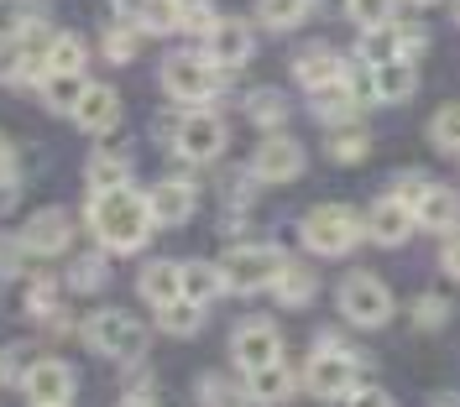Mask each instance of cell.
Masks as SVG:
<instances>
[{
    "mask_svg": "<svg viewBox=\"0 0 460 407\" xmlns=\"http://www.w3.org/2000/svg\"><path fill=\"white\" fill-rule=\"evenodd\" d=\"M89 230L100 235L105 251H142L146 235H152L146 194H131V188L94 194V199H89Z\"/></svg>",
    "mask_w": 460,
    "mask_h": 407,
    "instance_id": "obj_1",
    "label": "cell"
},
{
    "mask_svg": "<svg viewBox=\"0 0 460 407\" xmlns=\"http://www.w3.org/2000/svg\"><path fill=\"white\" fill-rule=\"evenodd\" d=\"M288 272V256L278 246H235L226 262H220V277H226L230 292H261L278 288V277Z\"/></svg>",
    "mask_w": 460,
    "mask_h": 407,
    "instance_id": "obj_2",
    "label": "cell"
},
{
    "mask_svg": "<svg viewBox=\"0 0 460 407\" xmlns=\"http://www.w3.org/2000/svg\"><path fill=\"white\" fill-rule=\"evenodd\" d=\"M361 235H367V225H361L356 209H345V204H319L314 214L304 220V246L319 251V256H345V251H356Z\"/></svg>",
    "mask_w": 460,
    "mask_h": 407,
    "instance_id": "obj_3",
    "label": "cell"
},
{
    "mask_svg": "<svg viewBox=\"0 0 460 407\" xmlns=\"http://www.w3.org/2000/svg\"><path fill=\"white\" fill-rule=\"evenodd\" d=\"M361 355H350V350L341 345V340H319V355L309 360V392L314 397H324V403H341V397H350L356 392V381H361Z\"/></svg>",
    "mask_w": 460,
    "mask_h": 407,
    "instance_id": "obj_4",
    "label": "cell"
},
{
    "mask_svg": "<svg viewBox=\"0 0 460 407\" xmlns=\"http://www.w3.org/2000/svg\"><path fill=\"white\" fill-rule=\"evenodd\" d=\"M341 314L356 329H382L393 319V292H387V282H376L372 272H350L341 282Z\"/></svg>",
    "mask_w": 460,
    "mask_h": 407,
    "instance_id": "obj_5",
    "label": "cell"
},
{
    "mask_svg": "<svg viewBox=\"0 0 460 407\" xmlns=\"http://www.w3.org/2000/svg\"><path fill=\"white\" fill-rule=\"evenodd\" d=\"M84 334H89V345L100 350V355H111V360H142V355H146L142 319H131V314H120V308L94 314Z\"/></svg>",
    "mask_w": 460,
    "mask_h": 407,
    "instance_id": "obj_6",
    "label": "cell"
},
{
    "mask_svg": "<svg viewBox=\"0 0 460 407\" xmlns=\"http://www.w3.org/2000/svg\"><path fill=\"white\" fill-rule=\"evenodd\" d=\"M163 89L178 94V100H189V105H204L220 89V68L204 58V53H172L163 63Z\"/></svg>",
    "mask_w": 460,
    "mask_h": 407,
    "instance_id": "obj_7",
    "label": "cell"
},
{
    "mask_svg": "<svg viewBox=\"0 0 460 407\" xmlns=\"http://www.w3.org/2000/svg\"><path fill=\"white\" fill-rule=\"evenodd\" d=\"M230 355L241 371H261V366H278L283 360V334L267 319H246L235 334H230Z\"/></svg>",
    "mask_w": 460,
    "mask_h": 407,
    "instance_id": "obj_8",
    "label": "cell"
},
{
    "mask_svg": "<svg viewBox=\"0 0 460 407\" xmlns=\"http://www.w3.org/2000/svg\"><path fill=\"white\" fill-rule=\"evenodd\" d=\"M178 157H189V162H215L220 152H226V120L209 116V110H194V116L178 120Z\"/></svg>",
    "mask_w": 460,
    "mask_h": 407,
    "instance_id": "obj_9",
    "label": "cell"
},
{
    "mask_svg": "<svg viewBox=\"0 0 460 407\" xmlns=\"http://www.w3.org/2000/svg\"><path fill=\"white\" fill-rule=\"evenodd\" d=\"M74 240V214L68 209H37L22 230V251L27 256H58Z\"/></svg>",
    "mask_w": 460,
    "mask_h": 407,
    "instance_id": "obj_10",
    "label": "cell"
},
{
    "mask_svg": "<svg viewBox=\"0 0 460 407\" xmlns=\"http://www.w3.org/2000/svg\"><path fill=\"white\" fill-rule=\"evenodd\" d=\"M204 58L220 74H235L241 63H252V27L246 22H215L204 37Z\"/></svg>",
    "mask_w": 460,
    "mask_h": 407,
    "instance_id": "obj_11",
    "label": "cell"
},
{
    "mask_svg": "<svg viewBox=\"0 0 460 407\" xmlns=\"http://www.w3.org/2000/svg\"><path fill=\"white\" fill-rule=\"evenodd\" d=\"M22 386H27L31 407H68V397H74V371L63 360H53V355H42Z\"/></svg>",
    "mask_w": 460,
    "mask_h": 407,
    "instance_id": "obj_12",
    "label": "cell"
},
{
    "mask_svg": "<svg viewBox=\"0 0 460 407\" xmlns=\"http://www.w3.org/2000/svg\"><path fill=\"white\" fill-rule=\"evenodd\" d=\"M252 173L261 183H288V178L304 173V146L293 142V136H267L257 146V157H252Z\"/></svg>",
    "mask_w": 460,
    "mask_h": 407,
    "instance_id": "obj_13",
    "label": "cell"
},
{
    "mask_svg": "<svg viewBox=\"0 0 460 407\" xmlns=\"http://www.w3.org/2000/svg\"><path fill=\"white\" fill-rule=\"evenodd\" d=\"M293 79L304 89H335V84H345V63L335 58V48H324V42H309L298 58H293Z\"/></svg>",
    "mask_w": 460,
    "mask_h": 407,
    "instance_id": "obj_14",
    "label": "cell"
},
{
    "mask_svg": "<svg viewBox=\"0 0 460 407\" xmlns=\"http://www.w3.org/2000/svg\"><path fill=\"white\" fill-rule=\"evenodd\" d=\"M413 225H424V230L445 235L460 225V194L456 188H445V183H429L424 194H419V204H413Z\"/></svg>",
    "mask_w": 460,
    "mask_h": 407,
    "instance_id": "obj_15",
    "label": "cell"
},
{
    "mask_svg": "<svg viewBox=\"0 0 460 407\" xmlns=\"http://www.w3.org/2000/svg\"><path fill=\"white\" fill-rule=\"evenodd\" d=\"M367 235L382 240V246H402V240L413 235V209H408L402 199H393V194L376 199L372 209H367Z\"/></svg>",
    "mask_w": 460,
    "mask_h": 407,
    "instance_id": "obj_16",
    "label": "cell"
},
{
    "mask_svg": "<svg viewBox=\"0 0 460 407\" xmlns=\"http://www.w3.org/2000/svg\"><path fill=\"white\" fill-rule=\"evenodd\" d=\"M146 209H152V225H183L194 214V188L178 183V178H163L152 194H146Z\"/></svg>",
    "mask_w": 460,
    "mask_h": 407,
    "instance_id": "obj_17",
    "label": "cell"
},
{
    "mask_svg": "<svg viewBox=\"0 0 460 407\" xmlns=\"http://www.w3.org/2000/svg\"><path fill=\"white\" fill-rule=\"evenodd\" d=\"M246 403L257 407H283L288 397H293V371H288L283 360L278 366H261V371H246Z\"/></svg>",
    "mask_w": 460,
    "mask_h": 407,
    "instance_id": "obj_18",
    "label": "cell"
},
{
    "mask_svg": "<svg viewBox=\"0 0 460 407\" xmlns=\"http://www.w3.org/2000/svg\"><path fill=\"white\" fill-rule=\"evenodd\" d=\"M74 120H79L84 131H94V136H105L115 120H120V94H115L111 84H89L84 100H79V110H74Z\"/></svg>",
    "mask_w": 460,
    "mask_h": 407,
    "instance_id": "obj_19",
    "label": "cell"
},
{
    "mask_svg": "<svg viewBox=\"0 0 460 407\" xmlns=\"http://www.w3.org/2000/svg\"><path fill=\"white\" fill-rule=\"evenodd\" d=\"M419 89V68L408 58H393L382 63V68H372V100H387V105H398V100H408Z\"/></svg>",
    "mask_w": 460,
    "mask_h": 407,
    "instance_id": "obj_20",
    "label": "cell"
},
{
    "mask_svg": "<svg viewBox=\"0 0 460 407\" xmlns=\"http://www.w3.org/2000/svg\"><path fill=\"white\" fill-rule=\"evenodd\" d=\"M89 194H115V188H131V162L126 152H94L84 168Z\"/></svg>",
    "mask_w": 460,
    "mask_h": 407,
    "instance_id": "obj_21",
    "label": "cell"
},
{
    "mask_svg": "<svg viewBox=\"0 0 460 407\" xmlns=\"http://www.w3.org/2000/svg\"><path fill=\"white\" fill-rule=\"evenodd\" d=\"M142 298L152 303V308H163V303H172V298H183V262H146Z\"/></svg>",
    "mask_w": 460,
    "mask_h": 407,
    "instance_id": "obj_22",
    "label": "cell"
},
{
    "mask_svg": "<svg viewBox=\"0 0 460 407\" xmlns=\"http://www.w3.org/2000/svg\"><path fill=\"white\" fill-rule=\"evenodd\" d=\"M84 89H89L84 74H42V100H48V110H58V116H74L79 100H84Z\"/></svg>",
    "mask_w": 460,
    "mask_h": 407,
    "instance_id": "obj_23",
    "label": "cell"
},
{
    "mask_svg": "<svg viewBox=\"0 0 460 407\" xmlns=\"http://www.w3.org/2000/svg\"><path fill=\"white\" fill-rule=\"evenodd\" d=\"M356 105H361V100H356L350 84H335V89H319L314 94V116L324 120L330 131H335V126H350V120H356Z\"/></svg>",
    "mask_w": 460,
    "mask_h": 407,
    "instance_id": "obj_24",
    "label": "cell"
},
{
    "mask_svg": "<svg viewBox=\"0 0 460 407\" xmlns=\"http://www.w3.org/2000/svg\"><path fill=\"white\" fill-rule=\"evenodd\" d=\"M220 288H226V277H220V266L215 262H183V298H189V303H199L204 308Z\"/></svg>",
    "mask_w": 460,
    "mask_h": 407,
    "instance_id": "obj_25",
    "label": "cell"
},
{
    "mask_svg": "<svg viewBox=\"0 0 460 407\" xmlns=\"http://www.w3.org/2000/svg\"><path fill=\"white\" fill-rule=\"evenodd\" d=\"M314 11V0H257V22L272 31L304 27V16Z\"/></svg>",
    "mask_w": 460,
    "mask_h": 407,
    "instance_id": "obj_26",
    "label": "cell"
},
{
    "mask_svg": "<svg viewBox=\"0 0 460 407\" xmlns=\"http://www.w3.org/2000/svg\"><path fill=\"white\" fill-rule=\"evenodd\" d=\"M42 74H84V42L79 37H53L42 53Z\"/></svg>",
    "mask_w": 460,
    "mask_h": 407,
    "instance_id": "obj_27",
    "label": "cell"
},
{
    "mask_svg": "<svg viewBox=\"0 0 460 407\" xmlns=\"http://www.w3.org/2000/svg\"><path fill=\"white\" fill-rule=\"evenodd\" d=\"M402 53H408V48H402V27H376V31L361 37V58L376 63V68L393 63V58H402Z\"/></svg>",
    "mask_w": 460,
    "mask_h": 407,
    "instance_id": "obj_28",
    "label": "cell"
},
{
    "mask_svg": "<svg viewBox=\"0 0 460 407\" xmlns=\"http://www.w3.org/2000/svg\"><path fill=\"white\" fill-rule=\"evenodd\" d=\"M31 68V42L27 37H0V84H16V79H27Z\"/></svg>",
    "mask_w": 460,
    "mask_h": 407,
    "instance_id": "obj_29",
    "label": "cell"
},
{
    "mask_svg": "<svg viewBox=\"0 0 460 407\" xmlns=\"http://www.w3.org/2000/svg\"><path fill=\"white\" fill-rule=\"evenodd\" d=\"M37 360H42V350L31 345V340H16V345H5V350H0V381H27Z\"/></svg>",
    "mask_w": 460,
    "mask_h": 407,
    "instance_id": "obj_30",
    "label": "cell"
},
{
    "mask_svg": "<svg viewBox=\"0 0 460 407\" xmlns=\"http://www.w3.org/2000/svg\"><path fill=\"white\" fill-rule=\"evenodd\" d=\"M314 272H309V266H293L288 262V272L283 277H278V298H283L288 308H304V303H309V298H314Z\"/></svg>",
    "mask_w": 460,
    "mask_h": 407,
    "instance_id": "obj_31",
    "label": "cell"
},
{
    "mask_svg": "<svg viewBox=\"0 0 460 407\" xmlns=\"http://www.w3.org/2000/svg\"><path fill=\"white\" fill-rule=\"evenodd\" d=\"M246 116L257 120V126H267V131H272V126H283L288 100L278 94V89H252V94H246Z\"/></svg>",
    "mask_w": 460,
    "mask_h": 407,
    "instance_id": "obj_32",
    "label": "cell"
},
{
    "mask_svg": "<svg viewBox=\"0 0 460 407\" xmlns=\"http://www.w3.org/2000/svg\"><path fill=\"white\" fill-rule=\"evenodd\" d=\"M157 324L168 329V334H199V303H189V298H172L157 308Z\"/></svg>",
    "mask_w": 460,
    "mask_h": 407,
    "instance_id": "obj_33",
    "label": "cell"
},
{
    "mask_svg": "<svg viewBox=\"0 0 460 407\" xmlns=\"http://www.w3.org/2000/svg\"><path fill=\"white\" fill-rule=\"evenodd\" d=\"M345 16H350L361 31L393 27V0H345Z\"/></svg>",
    "mask_w": 460,
    "mask_h": 407,
    "instance_id": "obj_34",
    "label": "cell"
},
{
    "mask_svg": "<svg viewBox=\"0 0 460 407\" xmlns=\"http://www.w3.org/2000/svg\"><path fill=\"white\" fill-rule=\"evenodd\" d=\"M330 157L335 162H361L367 157V131L361 126H335L330 131Z\"/></svg>",
    "mask_w": 460,
    "mask_h": 407,
    "instance_id": "obj_35",
    "label": "cell"
},
{
    "mask_svg": "<svg viewBox=\"0 0 460 407\" xmlns=\"http://www.w3.org/2000/svg\"><path fill=\"white\" fill-rule=\"evenodd\" d=\"M137 22L142 31H178V0H142Z\"/></svg>",
    "mask_w": 460,
    "mask_h": 407,
    "instance_id": "obj_36",
    "label": "cell"
},
{
    "mask_svg": "<svg viewBox=\"0 0 460 407\" xmlns=\"http://www.w3.org/2000/svg\"><path fill=\"white\" fill-rule=\"evenodd\" d=\"M209 27H215V5L209 0H178V31L209 37Z\"/></svg>",
    "mask_w": 460,
    "mask_h": 407,
    "instance_id": "obj_37",
    "label": "cell"
},
{
    "mask_svg": "<svg viewBox=\"0 0 460 407\" xmlns=\"http://www.w3.org/2000/svg\"><path fill=\"white\" fill-rule=\"evenodd\" d=\"M199 397H204V407H241L246 403V386H230L226 377H204Z\"/></svg>",
    "mask_w": 460,
    "mask_h": 407,
    "instance_id": "obj_38",
    "label": "cell"
},
{
    "mask_svg": "<svg viewBox=\"0 0 460 407\" xmlns=\"http://www.w3.org/2000/svg\"><path fill=\"white\" fill-rule=\"evenodd\" d=\"M429 136H434V146H439V152H460V105H445V110L434 116Z\"/></svg>",
    "mask_w": 460,
    "mask_h": 407,
    "instance_id": "obj_39",
    "label": "cell"
},
{
    "mask_svg": "<svg viewBox=\"0 0 460 407\" xmlns=\"http://www.w3.org/2000/svg\"><path fill=\"white\" fill-rule=\"evenodd\" d=\"M68 288L74 292H100L105 288V262H100V256H79L74 272H68Z\"/></svg>",
    "mask_w": 460,
    "mask_h": 407,
    "instance_id": "obj_40",
    "label": "cell"
},
{
    "mask_svg": "<svg viewBox=\"0 0 460 407\" xmlns=\"http://www.w3.org/2000/svg\"><path fill=\"white\" fill-rule=\"evenodd\" d=\"M445 319H450V303H445V298H434V292L413 298V324H419V329H439Z\"/></svg>",
    "mask_w": 460,
    "mask_h": 407,
    "instance_id": "obj_41",
    "label": "cell"
},
{
    "mask_svg": "<svg viewBox=\"0 0 460 407\" xmlns=\"http://www.w3.org/2000/svg\"><path fill=\"white\" fill-rule=\"evenodd\" d=\"M27 308H31V314H48V319H58V288L48 282V277H37V282H31Z\"/></svg>",
    "mask_w": 460,
    "mask_h": 407,
    "instance_id": "obj_42",
    "label": "cell"
},
{
    "mask_svg": "<svg viewBox=\"0 0 460 407\" xmlns=\"http://www.w3.org/2000/svg\"><path fill=\"white\" fill-rule=\"evenodd\" d=\"M105 53H111L115 63L137 58V31H126V27H111V31H105Z\"/></svg>",
    "mask_w": 460,
    "mask_h": 407,
    "instance_id": "obj_43",
    "label": "cell"
},
{
    "mask_svg": "<svg viewBox=\"0 0 460 407\" xmlns=\"http://www.w3.org/2000/svg\"><path fill=\"white\" fill-rule=\"evenodd\" d=\"M341 407H393V403H387V392H376V386H356L350 397H341Z\"/></svg>",
    "mask_w": 460,
    "mask_h": 407,
    "instance_id": "obj_44",
    "label": "cell"
},
{
    "mask_svg": "<svg viewBox=\"0 0 460 407\" xmlns=\"http://www.w3.org/2000/svg\"><path fill=\"white\" fill-rule=\"evenodd\" d=\"M439 266H445L450 277H460V235H450V240H445V251H439Z\"/></svg>",
    "mask_w": 460,
    "mask_h": 407,
    "instance_id": "obj_45",
    "label": "cell"
},
{
    "mask_svg": "<svg viewBox=\"0 0 460 407\" xmlns=\"http://www.w3.org/2000/svg\"><path fill=\"white\" fill-rule=\"evenodd\" d=\"M0 183H11V142L0 136Z\"/></svg>",
    "mask_w": 460,
    "mask_h": 407,
    "instance_id": "obj_46",
    "label": "cell"
},
{
    "mask_svg": "<svg viewBox=\"0 0 460 407\" xmlns=\"http://www.w3.org/2000/svg\"><path fill=\"white\" fill-rule=\"evenodd\" d=\"M11 204H16V183H0V214H5Z\"/></svg>",
    "mask_w": 460,
    "mask_h": 407,
    "instance_id": "obj_47",
    "label": "cell"
},
{
    "mask_svg": "<svg viewBox=\"0 0 460 407\" xmlns=\"http://www.w3.org/2000/svg\"><path fill=\"white\" fill-rule=\"evenodd\" d=\"M120 407H152V403H146V397H126Z\"/></svg>",
    "mask_w": 460,
    "mask_h": 407,
    "instance_id": "obj_48",
    "label": "cell"
},
{
    "mask_svg": "<svg viewBox=\"0 0 460 407\" xmlns=\"http://www.w3.org/2000/svg\"><path fill=\"white\" fill-rule=\"evenodd\" d=\"M456 22H460V0H456Z\"/></svg>",
    "mask_w": 460,
    "mask_h": 407,
    "instance_id": "obj_49",
    "label": "cell"
},
{
    "mask_svg": "<svg viewBox=\"0 0 460 407\" xmlns=\"http://www.w3.org/2000/svg\"><path fill=\"white\" fill-rule=\"evenodd\" d=\"M419 5H434V0H419Z\"/></svg>",
    "mask_w": 460,
    "mask_h": 407,
    "instance_id": "obj_50",
    "label": "cell"
}]
</instances>
